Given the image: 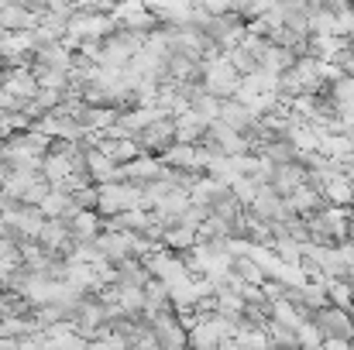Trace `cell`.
Here are the masks:
<instances>
[{"mask_svg": "<svg viewBox=\"0 0 354 350\" xmlns=\"http://www.w3.org/2000/svg\"><path fill=\"white\" fill-rule=\"evenodd\" d=\"M241 86V69L231 62L227 52H217L214 59H203V90L217 97H234Z\"/></svg>", "mask_w": 354, "mask_h": 350, "instance_id": "cell-1", "label": "cell"}, {"mask_svg": "<svg viewBox=\"0 0 354 350\" xmlns=\"http://www.w3.org/2000/svg\"><path fill=\"white\" fill-rule=\"evenodd\" d=\"M145 264H148V271H151L155 278H162L169 289L179 285V282H186V278H193V271H189V264H186V254H183V251H172V247H158L155 254L145 257Z\"/></svg>", "mask_w": 354, "mask_h": 350, "instance_id": "cell-2", "label": "cell"}, {"mask_svg": "<svg viewBox=\"0 0 354 350\" xmlns=\"http://www.w3.org/2000/svg\"><path fill=\"white\" fill-rule=\"evenodd\" d=\"M310 320L320 327L324 340H327V337H337V340H351L354 344V313L351 309L327 302V306L313 309V313H310Z\"/></svg>", "mask_w": 354, "mask_h": 350, "instance_id": "cell-3", "label": "cell"}, {"mask_svg": "<svg viewBox=\"0 0 354 350\" xmlns=\"http://www.w3.org/2000/svg\"><path fill=\"white\" fill-rule=\"evenodd\" d=\"M3 193L10 200H21V203H41L52 193V182L41 172H10L3 182Z\"/></svg>", "mask_w": 354, "mask_h": 350, "instance_id": "cell-4", "label": "cell"}, {"mask_svg": "<svg viewBox=\"0 0 354 350\" xmlns=\"http://www.w3.org/2000/svg\"><path fill=\"white\" fill-rule=\"evenodd\" d=\"M148 323H151V330H155V344H158V347H165V350L189 347V330H186V323L179 320L176 309L155 313Z\"/></svg>", "mask_w": 354, "mask_h": 350, "instance_id": "cell-5", "label": "cell"}, {"mask_svg": "<svg viewBox=\"0 0 354 350\" xmlns=\"http://www.w3.org/2000/svg\"><path fill=\"white\" fill-rule=\"evenodd\" d=\"M172 141H176V117H169V114L155 117L145 130H138L141 151H151V155H162Z\"/></svg>", "mask_w": 354, "mask_h": 350, "instance_id": "cell-6", "label": "cell"}, {"mask_svg": "<svg viewBox=\"0 0 354 350\" xmlns=\"http://www.w3.org/2000/svg\"><path fill=\"white\" fill-rule=\"evenodd\" d=\"M38 240H41V247L45 251H55V254H69L73 251V227H69V220H59V217H45V227L38 233Z\"/></svg>", "mask_w": 354, "mask_h": 350, "instance_id": "cell-7", "label": "cell"}, {"mask_svg": "<svg viewBox=\"0 0 354 350\" xmlns=\"http://www.w3.org/2000/svg\"><path fill=\"white\" fill-rule=\"evenodd\" d=\"M169 168H189V172H207V165H203V155H200V148L196 144H186V141H172L162 155H158Z\"/></svg>", "mask_w": 354, "mask_h": 350, "instance_id": "cell-8", "label": "cell"}, {"mask_svg": "<svg viewBox=\"0 0 354 350\" xmlns=\"http://www.w3.org/2000/svg\"><path fill=\"white\" fill-rule=\"evenodd\" d=\"M306 182H310V168H306V165H303L299 158L275 165V175H272V189H279L282 196H289L292 189H299V186H306Z\"/></svg>", "mask_w": 354, "mask_h": 350, "instance_id": "cell-9", "label": "cell"}, {"mask_svg": "<svg viewBox=\"0 0 354 350\" xmlns=\"http://www.w3.org/2000/svg\"><path fill=\"white\" fill-rule=\"evenodd\" d=\"M221 117H224L231 127H237L241 134H251V130L258 127V120H261V117L254 114L244 100H237V97H224V104H221Z\"/></svg>", "mask_w": 354, "mask_h": 350, "instance_id": "cell-10", "label": "cell"}, {"mask_svg": "<svg viewBox=\"0 0 354 350\" xmlns=\"http://www.w3.org/2000/svg\"><path fill=\"white\" fill-rule=\"evenodd\" d=\"M93 244L100 247V254H104L107 261L118 264V261H124V257L131 254V231H107V227H104V231L93 237Z\"/></svg>", "mask_w": 354, "mask_h": 350, "instance_id": "cell-11", "label": "cell"}, {"mask_svg": "<svg viewBox=\"0 0 354 350\" xmlns=\"http://www.w3.org/2000/svg\"><path fill=\"white\" fill-rule=\"evenodd\" d=\"M38 206H41L45 217H59V220H73V217L83 210V206L73 200V193H62V189H55V186H52V193H48Z\"/></svg>", "mask_w": 354, "mask_h": 350, "instance_id": "cell-12", "label": "cell"}, {"mask_svg": "<svg viewBox=\"0 0 354 350\" xmlns=\"http://www.w3.org/2000/svg\"><path fill=\"white\" fill-rule=\"evenodd\" d=\"M207 137V120L196 114L193 107L176 114V141H186V144H200Z\"/></svg>", "mask_w": 354, "mask_h": 350, "instance_id": "cell-13", "label": "cell"}, {"mask_svg": "<svg viewBox=\"0 0 354 350\" xmlns=\"http://www.w3.org/2000/svg\"><path fill=\"white\" fill-rule=\"evenodd\" d=\"M324 196H327V203H334V206H354V179L348 172L337 168V172L327 179Z\"/></svg>", "mask_w": 354, "mask_h": 350, "instance_id": "cell-14", "label": "cell"}, {"mask_svg": "<svg viewBox=\"0 0 354 350\" xmlns=\"http://www.w3.org/2000/svg\"><path fill=\"white\" fill-rule=\"evenodd\" d=\"M69 227H73V240H93L97 233L104 231V213L100 210H80L69 220Z\"/></svg>", "mask_w": 354, "mask_h": 350, "instance_id": "cell-15", "label": "cell"}, {"mask_svg": "<svg viewBox=\"0 0 354 350\" xmlns=\"http://www.w3.org/2000/svg\"><path fill=\"white\" fill-rule=\"evenodd\" d=\"M296 59H299V55H296V48L279 45V41H272V38H268L265 52H261V66H268L272 72H286V69H292V62H296Z\"/></svg>", "mask_w": 354, "mask_h": 350, "instance_id": "cell-16", "label": "cell"}, {"mask_svg": "<svg viewBox=\"0 0 354 350\" xmlns=\"http://www.w3.org/2000/svg\"><path fill=\"white\" fill-rule=\"evenodd\" d=\"M118 165H124V162H131V158H138L141 155V144H138V137H100L97 141Z\"/></svg>", "mask_w": 354, "mask_h": 350, "instance_id": "cell-17", "label": "cell"}, {"mask_svg": "<svg viewBox=\"0 0 354 350\" xmlns=\"http://www.w3.org/2000/svg\"><path fill=\"white\" fill-rule=\"evenodd\" d=\"M148 278H151V271H148V264H145L141 257L127 254L124 261H118V282L120 285H148Z\"/></svg>", "mask_w": 354, "mask_h": 350, "instance_id": "cell-18", "label": "cell"}, {"mask_svg": "<svg viewBox=\"0 0 354 350\" xmlns=\"http://www.w3.org/2000/svg\"><path fill=\"white\" fill-rule=\"evenodd\" d=\"M3 90H10V93H17V97L31 100V97L41 90V83H38V76L31 72V66H17V69H14V76H10V83H7Z\"/></svg>", "mask_w": 354, "mask_h": 350, "instance_id": "cell-19", "label": "cell"}, {"mask_svg": "<svg viewBox=\"0 0 354 350\" xmlns=\"http://www.w3.org/2000/svg\"><path fill=\"white\" fill-rule=\"evenodd\" d=\"M162 244H165V247H172V251H189V247L196 244V231H193V227H186V224H172V227H165Z\"/></svg>", "mask_w": 354, "mask_h": 350, "instance_id": "cell-20", "label": "cell"}, {"mask_svg": "<svg viewBox=\"0 0 354 350\" xmlns=\"http://www.w3.org/2000/svg\"><path fill=\"white\" fill-rule=\"evenodd\" d=\"M69 172H73V165H69V158H66V155L48 151V155L41 158V175H45L48 182H59V179H66Z\"/></svg>", "mask_w": 354, "mask_h": 350, "instance_id": "cell-21", "label": "cell"}, {"mask_svg": "<svg viewBox=\"0 0 354 350\" xmlns=\"http://www.w3.org/2000/svg\"><path fill=\"white\" fill-rule=\"evenodd\" d=\"M327 299H330L334 306H344V309H351V306H354L351 278H327Z\"/></svg>", "mask_w": 354, "mask_h": 350, "instance_id": "cell-22", "label": "cell"}, {"mask_svg": "<svg viewBox=\"0 0 354 350\" xmlns=\"http://www.w3.org/2000/svg\"><path fill=\"white\" fill-rule=\"evenodd\" d=\"M221 104H224V97H217V93H207V90H203V93L193 100V110L210 124V120H217V117H221Z\"/></svg>", "mask_w": 354, "mask_h": 350, "instance_id": "cell-23", "label": "cell"}, {"mask_svg": "<svg viewBox=\"0 0 354 350\" xmlns=\"http://www.w3.org/2000/svg\"><path fill=\"white\" fill-rule=\"evenodd\" d=\"M296 340H299V347H317V344H324V333L313 320H303L296 327Z\"/></svg>", "mask_w": 354, "mask_h": 350, "instance_id": "cell-24", "label": "cell"}, {"mask_svg": "<svg viewBox=\"0 0 354 350\" xmlns=\"http://www.w3.org/2000/svg\"><path fill=\"white\" fill-rule=\"evenodd\" d=\"M337 62H341V69H344V72H348V76H354V48H344V52H341V59H337Z\"/></svg>", "mask_w": 354, "mask_h": 350, "instance_id": "cell-25", "label": "cell"}, {"mask_svg": "<svg viewBox=\"0 0 354 350\" xmlns=\"http://www.w3.org/2000/svg\"><path fill=\"white\" fill-rule=\"evenodd\" d=\"M0 233H7V220L3 217H0Z\"/></svg>", "mask_w": 354, "mask_h": 350, "instance_id": "cell-26", "label": "cell"}, {"mask_svg": "<svg viewBox=\"0 0 354 350\" xmlns=\"http://www.w3.org/2000/svg\"><path fill=\"white\" fill-rule=\"evenodd\" d=\"M3 66H7V62H3V52H0V69H3Z\"/></svg>", "mask_w": 354, "mask_h": 350, "instance_id": "cell-27", "label": "cell"}]
</instances>
